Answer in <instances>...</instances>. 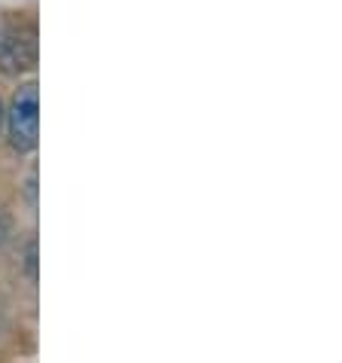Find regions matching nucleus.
Wrapping results in <instances>:
<instances>
[{
    "label": "nucleus",
    "mask_w": 342,
    "mask_h": 363,
    "mask_svg": "<svg viewBox=\"0 0 342 363\" xmlns=\"http://www.w3.org/2000/svg\"><path fill=\"white\" fill-rule=\"evenodd\" d=\"M40 110H37V83H28L16 92L13 107L6 113V125H9V144L18 153H31L37 147V135H40Z\"/></svg>",
    "instance_id": "nucleus-1"
},
{
    "label": "nucleus",
    "mask_w": 342,
    "mask_h": 363,
    "mask_svg": "<svg viewBox=\"0 0 342 363\" xmlns=\"http://www.w3.org/2000/svg\"><path fill=\"white\" fill-rule=\"evenodd\" d=\"M37 65V37L31 28L4 25L0 28V70L22 74Z\"/></svg>",
    "instance_id": "nucleus-2"
},
{
    "label": "nucleus",
    "mask_w": 342,
    "mask_h": 363,
    "mask_svg": "<svg viewBox=\"0 0 342 363\" xmlns=\"http://www.w3.org/2000/svg\"><path fill=\"white\" fill-rule=\"evenodd\" d=\"M0 125H4V107H0Z\"/></svg>",
    "instance_id": "nucleus-3"
}]
</instances>
